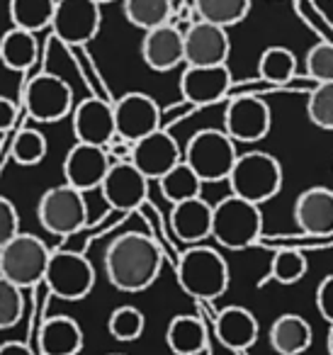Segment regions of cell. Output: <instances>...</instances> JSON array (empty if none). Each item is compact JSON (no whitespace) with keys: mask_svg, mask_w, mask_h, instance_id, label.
Here are the masks:
<instances>
[{"mask_svg":"<svg viewBox=\"0 0 333 355\" xmlns=\"http://www.w3.org/2000/svg\"><path fill=\"white\" fill-rule=\"evenodd\" d=\"M178 282L182 292L200 302L219 300L229 290V266L210 246H192L178 261Z\"/></svg>","mask_w":333,"mask_h":355,"instance_id":"cell-3","label":"cell"},{"mask_svg":"<svg viewBox=\"0 0 333 355\" xmlns=\"http://www.w3.org/2000/svg\"><path fill=\"white\" fill-rule=\"evenodd\" d=\"M273 127V114L265 100L255 95H239L229 100L224 112V132L236 144H255L263 141Z\"/></svg>","mask_w":333,"mask_h":355,"instance_id":"cell-11","label":"cell"},{"mask_svg":"<svg viewBox=\"0 0 333 355\" xmlns=\"http://www.w3.org/2000/svg\"><path fill=\"white\" fill-rule=\"evenodd\" d=\"M129 25L148 32L173 20V0H122Z\"/></svg>","mask_w":333,"mask_h":355,"instance_id":"cell-29","label":"cell"},{"mask_svg":"<svg viewBox=\"0 0 333 355\" xmlns=\"http://www.w3.org/2000/svg\"><path fill=\"white\" fill-rule=\"evenodd\" d=\"M44 282L54 297L66 302H78L85 300L95 287V268L80 253L54 251L49 258Z\"/></svg>","mask_w":333,"mask_h":355,"instance_id":"cell-8","label":"cell"},{"mask_svg":"<svg viewBox=\"0 0 333 355\" xmlns=\"http://www.w3.org/2000/svg\"><path fill=\"white\" fill-rule=\"evenodd\" d=\"M161 266L158 243L139 232L122 234L105 251V275L119 292H144L156 282Z\"/></svg>","mask_w":333,"mask_h":355,"instance_id":"cell-1","label":"cell"},{"mask_svg":"<svg viewBox=\"0 0 333 355\" xmlns=\"http://www.w3.org/2000/svg\"><path fill=\"white\" fill-rule=\"evenodd\" d=\"M37 56H40V44H37L35 32L22 30V27H10L6 35L0 37V61L6 69L25 73L35 66Z\"/></svg>","mask_w":333,"mask_h":355,"instance_id":"cell-26","label":"cell"},{"mask_svg":"<svg viewBox=\"0 0 333 355\" xmlns=\"http://www.w3.org/2000/svg\"><path fill=\"white\" fill-rule=\"evenodd\" d=\"M37 219L54 236H71L88 222V205L83 193L69 183L49 188L40 198Z\"/></svg>","mask_w":333,"mask_h":355,"instance_id":"cell-7","label":"cell"},{"mask_svg":"<svg viewBox=\"0 0 333 355\" xmlns=\"http://www.w3.org/2000/svg\"><path fill=\"white\" fill-rule=\"evenodd\" d=\"M110 166H112V158H110L105 146L76 141L64 158V178L66 183L74 185L76 190L88 193V190H95L103 185Z\"/></svg>","mask_w":333,"mask_h":355,"instance_id":"cell-14","label":"cell"},{"mask_svg":"<svg viewBox=\"0 0 333 355\" xmlns=\"http://www.w3.org/2000/svg\"><path fill=\"white\" fill-rule=\"evenodd\" d=\"M15 119H17V105L10 98H6V95H0V134L10 132Z\"/></svg>","mask_w":333,"mask_h":355,"instance_id":"cell-40","label":"cell"},{"mask_svg":"<svg viewBox=\"0 0 333 355\" xmlns=\"http://www.w3.org/2000/svg\"><path fill=\"white\" fill-rule=\"evenodd\" d=\"M309 270V263L302 251L297 248H282L270 261V270L265 275V282H278V285H297L304 280Z\"/></svg>","mask_w":333,"mask_h":355,"instance_id":"cell-32","label":"cell"},{"mask_svg":"<svg viewBox=\"0 0 333 355\" xmlns=\"http://www.w3.org/2000/svg\"><path fill=\"white\" fill-rule=\"evenodd\" d=\"M326 350H328V355H333V324H328V334H326Z\"/></svg>","mask_w":333,"mask_h":355,"instance_id":"cell-42","label":"cell"},{"mask_svg":"<svg viewBox=\"0 0 333 355\" xmlns=\"http://www.w3.org/2000/svg\"><path fill=\"white\" fill-rule=\"evenodd\" d=\"M144 329H146V316L132 304L117 306V309L110 314L108 331L112 338L122 340V343H132V340L142 338Z\"/></svg>","mask_w":333,"mask_h":355,"instance_id":"cell-33","label":"cell"},{"mask_svg":"<svg viewBox=\"0 0 333 355\" xmlns=\"http://www.w3.org/2000/svg\"><path fill=\"white\" fill-rule=\"evenodd\" d=\"M54 10L56 0H10V6H8L12 27H22L35 35L51 27Z\"/></svg>","mask_w":333,"mask_h":355,"instance_id":"cell-28","label":"cell"},{"mask_svg":"<svg viewBox=\"0 0 333 355\" xmlns=\"http://www.w3.org/2000/svg\"><path fill=\"white\" fill-rule=\"evenodd\" d=\"M294 222L309 236H333V190L321 185L304 190L294 202Z\"/></svg>","mask_w":333,"mask_h":355,"instance_id":"cell-20","label":"cell"},{"mask_svg":"<svg viewBox=\"0 0 333 355\" xmlns=\"http://www.w3.org/2000/svg\"><path fill=\"white\" fill-rule=\"evenodd\" d=\"M182 161V151L173 134L166 129H156L148 137L134 141L132 148V163L148 178V180H161L173 166Z\"/></svg>","mask_w":333,"mask_h":355,"instance_id":"cell-17","label":"cell"},{"mask_svg":"<svg viewBox=\"0 0 333 355\" xmlns=\"http://www.w3.org/2000/svg\"><path fill=\"white\" fill-rule=\"evenodd\" d=\"M114 107V124H117V137L127 141H139L151 132L161 129V107L146 93H127L112 103Z\"/></svg>","mask_w":333,"mask_h":355,"instance_id":"cell-13","label":"cell"},{"mask_svg":"<svg viewBox=\"0 0 333 355\" xmlns=\"http://www.w3.org/2000/svg\"><path fill=\"white\" fill-rule=\"evenodd\" d=\"M25 110L35 122H59L74 110V90L54 73H40L25 85Z\"/></svg>","mask_w":333,"mask_h":355,"instance_id":"cell-9","label":"cell"},{"mask_svg":"<svg viewBox=\"0 0 333 355\" xmlns=\"http://www.w3.org/2000/svg\"><path fill=\"white\" fill-rule=\"evenodd\" d=\"M105 202L119 212H132L146 202L148 178L132 161H114L100 185Z\"/></svg>","mask_w":333,"mask_h":355,"instance_id":"cell-12","label":"cell"},{"mask_svg":"<svg viewBox=\"0 0 333 355\" xmlns=\"http://www.w3.org/2000/svg\"><path fill=\"white\" fill-rule=\"evenodd\" d=\"M226 183L231 195L263 205L282 190V163L268 151H246L236 158Z\"/></svg>","mask_w":333,"mask_h":355,"instance_id":"cell-2","label":"cell"},{"mask_svg":"<svg viewBox=\"0 0 333 355\" xmlns=\"http://www.w3.org/2000/svg\"><path fill=\"white\" fill-rule=\"evenodd\" d=\"M17 234H20V217H17L15 205L0 195V248L12 241Z\"/></svg>","mask_w":333,"mask_h":355,"instance_id":"cell-38","label":"cell"},{"mask_svg":"<svg viewBox=\"0 0 333 355\" xmlns=\"http://www.w3.org/2000/svg\"><path fill=\"white\" fill-rule=\"evenodd\" d=\"M258 319L246 306H224L214 319V334L224 348L244 353L258 340Z\"/></svg>","mask_w":333,"mask_h":355,"instance_id":"cell-22","label":"cell"},{"mask_svg":"<svg viewBox=\"0 0 333 355\" xmlns=\"http://www.w3.org/2000/svg\"><path fill=\"white\" fill-rule=\"evenodd\" d=\"M231 54L226 27L197 20L185 30V66H224Z\"/></svg>","mask_w":333,"mask_h":355,"instance_id":"cell-15","label":"cell"},{"mask_svg":"<svg viewBox=\"0 0 333 355\" xmlns=\"http://www.w3.org/2000/svg\"><path fill=\"white\" fill-rule=\"evenodd\" d=\"M100 6H105V3H114V0H98Z\"/></svg>","mask_w":333,"mask_h":355,"instance_id":"cell-43","label":"cell"},{"mask_svg":"<svg viewBox=\"0 0 333 355\" xmlns=\"http://www.w3.org/2000/svg\"><path fill=\"white\" fill-rule=\"evenodd\" d=\"M307 76L314 83H331L333 80V40H321L307 51Z\"/></svg>","mask_w":333,"mask_h":355,"instance_id":"cell-37","label":"cell"},{"mask_svg":"<svg viewBox=\"0 0 333 355\" xmlns=\"http://www.w3.org/2000/svg\"><path fill=\"white\" fill-rule=\"evenodd\" d=\"M158 188H161V195L168 200V202L178 205L185 202V200L200 198L202 195V178L197 175L195 171L190 168V163L182 158L178 166H173L161 180H156Z\"/></svg>","mask_w":333,"mask_h":355,"instance_id":"cell-27","label":"cell"},{"mask_svg":"<svg viewBox=\"0 0 333 355\" xmlns=\"http://www.w3.org/2000/svg\"><path fill=\"white\" fill-rule=\"evenodd\" d=\"M197 17L205 22H214L219 27H234L246 20L250 10V0H192Z\"/></svg>","mask_w":333,"mask_h":355,"instance_id":"cell-30","label":"cell"},{"mask_svg":"<svg viewBox=\"0 0 333 355\" xmlns=\"http://www.w3.org/2000/svg\"><path fill=\"white\" fill-rule=\"evenodd\" d=\"M297 73V56L287 46H268L260 54L258 61V76L265 83L284 85Z\"/></svg>","mask_w":333,"mask_h":355,"instance_id":"cell-31","label":"cell"},{"mask_svg":"<svg viewBox=\"0 0 333 355\" xmlns=\"http://www.w3.org/2000/svg\"><path fill=\"white\" fill-rule=\"evenodd\" d=\"M103 25L98 0H56L51 32L69 46H83L93 42Z\"/></svg>","mask_w":333,"mask_h":355,"instance_id":"cell-10","label":"cell"},{"mask_svg":"<svg viewBox=\"0 0 333 355\" xmlns=\"http://www.w3.org/2000/svg\"><path fill=\"white\" fill-rule=\"evenodd\" d=\"M263 236V212L260 205L241 200L236 195L219 200L212 214V239L231 251H244Z\"/></svg>","mask_w":333,"mask_h":355,"instance_id":"cell-4","label":"cell"},{"mask_svg":"<svg viewBox=\"0 0 333 355\" xmlns=\"http://www.w3.org/2000/svg\"><path fill=\"white\" fill-rule=\"evenodd\" d=\"M182 158L202 178V183H221L229 178L239 153L236 141L224 129H200L190 137Z\"/></svg>","mask_w":333,"mask_h":355,"instance_id":"cell-5","label":"cell"},{"mask_svg":"<svg viewBox=\"0 0 333 355\" xmlns=\"http://www.w3.org/2000/svg\"><path fill=\"white\" fill-rule=\"evenodd\" d=\"M25 300H22V287L0 275V331L12 329L22 319Z\"/></svg>","mask_w":333,"mask_h":355,"instance_id":"cell-36","label":"cell"},{"mask_svg":"<svg viewBox=\"0 0 333 355\" xmlns=\"http://www.w3.org/2000/svg\"><path fill=\"white\" fill-rule=\"evenodd\" d=\"M83 350V329L66 314L51 316L40 331L42 355H78Z\"/></svg>","mask_w":333,"mask_h":355,"instance_id":"cell-24","label":"cell"},{"mask_svg":"<svg viewBox=\"0 0 333 355\" xmlns=\"http://www.w3.org/2000/svg\"><path fill=\"white\" fill-rule=\"evenodd\" d=\"M112 355H122V353H112Z\"/></svg>","mask_w":333,"mask_h":355,"instance_id":"cell-44","label":"cell"},{"mask_svg":"<svg viewBox=\"0 0 333 355\" xmlns=\"http://www.w3.org/2000/svg\"><path fill=\"white\" fill-rule=\"evenodd\" d=\"M231 90L229 66H185L180 76V95L192 107L216 105Z\"/></svg>","mask_w":333,"mask_h":355,"instance_id":"cell-16","label":"cell"},{"mask_svg":"<svg viewBox=\"0 0 333 355\" xmlns=\"http://www.w3.org/2000/svg\"><path fill=\"white\" fill-rule=\"evenodd\" d=\"M212 214H214V205L207 200L192 198L185 202L173 205L171 209V229L176 234L178 241L192 243L197 246L200 241L212 236Z\"/></svg>","mask_w":333,"mask_h":355,"instance_id":"cell-21","label":"cell"},{"mask_svg":"<svg viewBox=\"0 0 333 355\" xmlns=\"http://www.w3.org/2000/svg\"><path fill=\"white\" fill-rule=\"evenodd\" d=\"M0 355H35V350L22 340H6L0 343Z\"/></svg>","mask_w":333,"mask_h":355,"instance_id":"cell-41","label":"cell"},{"mask_svg":"<svg viewBox=\"0 0 333 355\" xmlns=\"http://www.w3.org/2000/svg\"><path fill=\"white\" fill-rule=\"evenodd\" d=\"M142 59L148 69L158 73L178 69L185 64V32L173 22L144 32Z\"/></svg>","mask_w":333,"mask_h":355,"instance_id":"cell-19","label":"cell"},{"mask_svg":"<svg viewBox=\"0 0 333 355\" xmlns=\"http://www.w3.org/2000/svg\"><path fill=\"white\" fill-rule=\"evenodd\" d=\"M309 122L318 129L333 132V80L331 83H314L307 100Z\"/></svg>","mask_w":333,"mask_h":355,"instance_id":"cell-35","label":"cell"},{"mask_svg":"<svg viewBox=\"0 0 333 355\" xmlns=\"http://www.w3.org/2000/svg\"><path fill=\"white\" fill-rule=\"evenodd\" d=\"M46 156V137L40 129L25 127L12 139V161L17 166H40Z\"/></svg>","mask_w":333,"mask_h":355,"instance_id":"cell-34","label":"cell"},{"mask_svg":"<svg viewBox=\"0 0 333 355\" xmlns=\"http://www.w3.org/2000/svg\"><path fill=\"white\" fill-rule=\"evenodd\" d=\"M166 343L173 355H200L207 350V329L200 316L178 314L166 331Z\"/></svg>","mask_w":333,"mask_h":355,"instance_id":"cell-25","label":"cell"},{"mask_svg":"<svg viewBox=\"0 0 333 355\" xmlns=\"http://www.w3.org/2000/svg\"><path fill=\"white\" fill-rule=\"evenodd\" d=\"M314 331L309 321L299 314H280L270 324L268 340L278 355H302L311 348Z\"/></svg>","mask_w":333,"mask_h":355,"instance_id":"cell-23","label":"cell"},{"mask_svg":"<svg viewBox=\"0 0 333 355\" xmlns=\"http://www.w3.org/2000/svg\"><path fill=\"white\" fill-rule=\"evenodd\" d=\"M74 137L78 144L105 146L117 137L112 103L103 98H85L74 107Z\"/></svg>","mask_w":333,"mask_h":355,"instance_id":"cell-18","label":"cell"},{"mask_svg":"<svg viewBox=\"0 0 333 355\" xmlns=\"http://www.w3.org/2000/svg\"><path fill=\"white\" fill-rule=\"evenodd\" d=\"M316 309L328 324H333V275H326L316 287Z\"/></svg>","mask_w":333,"mask_h":355,"instance_id":"cell-39","label":"cell"},{"mask_svg":"<svg viewBox=\"0 0 333 355\" xmlns=\"http://www.w3.org/2000/svg\"><path fill=\"white\" fill-rule=\"evenodd\" d=\"M51 251L35 234H17L0 248V275L17 287H35L44 282Z\"/></svg>","mask_w":333,"mask_h":355,"instance_id":"cell-6","label":"cell"}]
</instances>
